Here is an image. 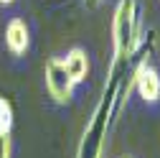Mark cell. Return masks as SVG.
Instances as JSON below:
<instances>
[{"mask_svg": "<svg viewBox=\"0 0 160 158\" xmlns=\"http://www.w3.org/2000/svg\"><path fill=\"white\" fill-rule=\"evenodd\" d=\"M84 3H87V5H89V8H97V5H99V3H102V0H84Z\"/></svg>", "mask_w": 160, "mask_h": 158, "instance_id": "obj_8", "label": "cell"}, {"mask_svg": "<svg viewBox=\"0 0 160 158\" xmlns=\"http://www.w3.org/2000/svg\"><path fill=\"white\" fill-rule=\"evenodd\" d=\"M61 64H64V69H66V74L71 76L74 84L87 82V76H89V69H92V66H89V56H87L84 49H79V46L69 49L66 56L61 59Z\"/></svg>", "mask_w": 160, "mask_h": 158, "instance_id": "obj_5", "label": "cell"}, {"mask_svg": "<svg viewBox=\"0 0 160 158\" xmlns=\"http://www.w3.org/2000/svg\"><path fill=\"white\" fill-rule=\"evenodd\" d=\"M125 158H130V155H125Z\"/></svg>", "mask_w": 160, "mask_h": 158, "instance_id": "obj_10", "label": "cell"}, {"mask_svg": "<svg viewBox=\"0 0 160 158\" xmlns=\"http://www.w3.org/2000/svg\"><path fill=\"white\" fill-rule=\"evenodd\" d=\"M5 46L13 56H26L28 46H31V31H28V23L23 18H10L8 26H5Z\"/></svg>", "mask_w": 160, "mask_h": 158, "instance_id": "obj_4", "label": "cell"}, {"mask_svg": "<svg viewBox=\"0 0 160 158\" xmlns=\"http://www.w3.org/2000/svg\"><path fill=\"white\" fill-rule=\"evenodd\" d=\"M15 0H0V5H13Z\"/></svg>", "mask_w": 160, "mask_h": 158, "instance_id": "obj_9", "label": "cell"}, {"mask_svg": "<svg viewBox=\"0 0 160 158\" xmlns=\"http://www.w3.org/2000/svg\"><path fill=\"white\" fill-rule=\"evenodd\" d=\"M13 120H15V115H13L10 100H8V97H0V135H10Z\"/></svg>", "mask_w": 160, "mask_h": 158, "instance_id": "obj_6", "label": "cell"}, {"mask_svg": "<svg viewBox=\"0 0 160 158\" xmlns=\"http://www.w3.org/2000/svg\"><path fill=\"white\" fill-rule=\"evenodd\" d=\"M43 76H46V89L51 94V100L56 105H69L74 100V82L71 76L66 74L61 59H48L46 61V69H43Z\"/></svg>", "mask_w": 160, "mask_h": 158, "instance_id": "obj_2", "label": "cell"}, {"mask_svg": "<svg viewBox=\"0 0 160 158\" xmlns=\"http://www.w3.org/2000/svg\"><path fill=\"white\" fill-rule=\"evenodd\" d=\"M142 41V8L140 0H117L112 15V66H127Z\"/></svg>", "mask_w": 160, "mask_h": 158, "instance_id": "obj_1", "label": "cell"}, {"mask_svg": "<svg viewBox=\"0 0 160 158\" xmlns=\"http://www.w3.org/2000/svg\"><path fill=\"white\" fill-rule=\"evenodd\" d=\"M0 158H13V143H10V135H0Z\"/></svg>", "mask_w": 160, "mask_h": 158, "instance_id": "obj_7", "label": "cell"}, {"mask_svg": "<svg viewBox=\"0 0 160 158\" xmlns=\"http://www.w3.org/2000/svg\"><path fill=\"white\" fill-rule=\"evenodd\" d=\"M135 89L142 97L145 105H155L160 100V71L150 64V59H142L135 69Z\"/></svg>", "mask_w": 160, "mask_h": 158, "instance_id": "obj_3", "label": "cell"}]
</instances>
